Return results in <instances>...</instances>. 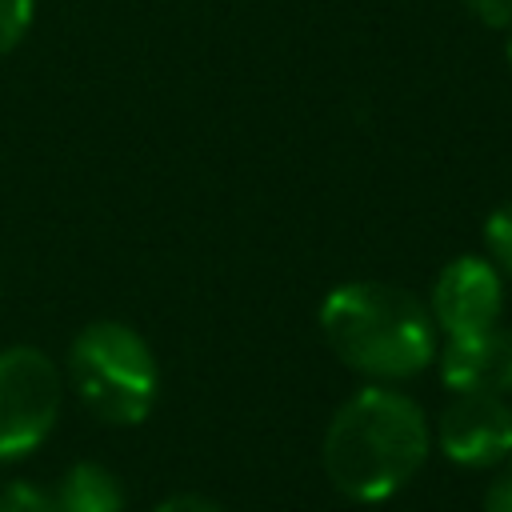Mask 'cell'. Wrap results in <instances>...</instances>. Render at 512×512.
I'll return each instance as SVG.
<instances>
[{
    "label": "cell",
    "mask_w": 512,
    "mask_h": 512,
    "mask_svg": "<svg viewBox=\"0 0 512 512\" xmlns=\"http://www.w3.org/2000/svg\"><path fill=\"white\" fill-rule=\"evenodd\" d=\"M428 452V412L396 384H364L332 412L320 440V468L336 496L384 504L416 480Z\"/></svg>",
    "instance_id": "1"
},
{
    "label": "cell",
    "mask_w": 512,
    "mask_h": 512,
    "mask_svg": "<svg viewBox=\"0 0 512 512\" xmlns=\"http://www.w3.org/2000/svg\"><path fill=\"white\" fill-rule=\"evenodd\" d=\"M320 332L332 356L368 384L412 380L440 348L428 304L384 280L336 284L320 304Z\"/></svg>",
    "instance_id": "2"
},
{
    "label": "cell",
    "mask_w": 512,
    "mask_h": 512,
    "mask_svg": "<svg viewBox=\"0 0 512 512\" xmlns=\"http://www.w3.org/2000/svg\"><path fill=\"white\" fill-rule=\"evenodd\" d=\"M64 384L76 400L104 424L132 428L140 424L160 392V364L148 340L124 320L84 324L64 360Z\"/></svg>",
    "instance_id": "3"
},
{
    "label": "cell",
    "mask_w": 512,
    "mask_h": 512,
    "mask_svg": "<svg viewBox=\"0 0 512 512\" xmlns=\"http://www.w3.org/2000/svg\"><path fill=\"white\" fill-rule=\"evenodd\" d=\"M64 404V368L44 348H0V460L40 448Z\"/></svg>",
    "instance_id": "4"
},
{
    "label": "cell",
    "mask_w": 512,
    "mask_h": 512,
    "mask_svg": "<svg viewBox=\"0 0 512 512\" xmlns=\"http://www.w3.org/2000/svg\"><path fill=\"white\" fill-rule=\"evenodd\" d=\"M432 436L456 468H500L512 456V404L504 396L452 392Z\"/></svg>",
    "instance_id": "5"
},
{
    "label": "cell",
    "mask_w": 512,
    "mask_h": 512,
    "mask_svg": "<svg viewBox=\"0 0 512 512\" xmlns=\"http://www.w3.org/2000/svg\"><path fill=\"white\" fill-rule=\"evenodd\" d=\"M500 308H504V276L488 256H452L432 280L428 312L440 336L488 328L500 320Z\"/></svg>",
    "instance_id": "6"
},
{
    "label": "cell",
    "mask_w": 512,
    "mask_h": 512,
    "mask_svg": "<svg viewBox=\"0 0 512 512\" xmlns=\"http://www.w3.org/2000/svg\"><path fill=\"white\" fill-rule=\"evenodd\" d=\"M440 384L448 392H476V396H512V328L500 320L476 332L444 336L436 348Z\"/></svg>",
    "instance_id": "7"
},
{
    "label": "cell",
    "mask_w": 512,
    "mask_h": 512,
    "mask_svg": "<svg viewBox=\"0 0 512 512\" xmlns=\"http://www.w3.org/2000/svg\"><path fill=\"white\" fill-rule=\"evenodd\" d=\"M52 500H56V512H124L120 480L96 460H76L56 480Z\"/></svg>",
    "instance_id": "8"
},
{
    "label": "cell",
    "mask_w": 512,
    "mask_h": 512,
    "mask_svg": "<svg viewBox=\"0 0 512 512\" xmlns=\"http://www.w3.org/2000/svg\"><path fill=\"white\" fill-rule=\"evenodd\" d=\"M484 248H488V260L500 268V276H512V200H504L488 212Z\"/></svg>",
    "instance_id": "9"
},
{
    "label": "cell",
    "mask_w": 512,
    "mask_h": 512,
    "mask_svg": "<svg viewBox=\"0 0 512 512\" xmlns=\"http://www.w3.org/2000/svg\"><path fill=\"white\" fill-rule=\"evenodd\" d=\"M0 512H56L52 488H40L32 480H8L0 488Z\"/></svg>",
    "instance_id": "10"
},
{
    "label": "cell",
    "mask_w": 512,
    "mask_h": 512,
    "mask_svg": "<svg viewBox=\"0 0 512 512\" xmlns=\"http://www.w3.org/2000/svg\"><path fill=\"white\" fill-rule=\"evenodd\" d=\"M36 0H0V56H8L32 28Z\"/></svg>",
    "instance_id": "11"
},
{
    "label": "cell",
    "mask_w": 512,
    "mask_h": 512,
    "mask_svg": "<svg viewBox=\"0 0 512 512\" xmlns=\"http://www.w3.org/2000/svg\"><path fill=\"white\" fill-rule=\"evenodd\" d=\"M480 512H512V456L496 468L488 492H484V508Z\"/></svg>",
    "instance_id": "12"
},
{
    "label": "cell",
    "mask_w": 512,
    "mask_h": 512,
    "mask_svg": "<svg viewBox=\"0 0 512 512\" xmlns=\"http://www.w3.org/2000/svg\"><path fill=\"white\" fill-rule=\"evenodd\" d=\"M484 28H512V0H460Z\"/></svg>",
    "instance_id": "13"
},
{
    "label": "cell",
    "mask_w": 512,
    "mask_h": 512,
    "mask_svg": "<svg viewBox=\"0 0 512 512\" xmlns=\"http://www.w3.org/2000/svg\"><path fill=\"white\" fill-rule=\"evenodd\" d=\"M152 512H224L216 500H208V496H200V492H172V496H164Z\"/></svg>",
    "instance_id": "14"
},
{
    "label": "cell",
    "mask_w": 512,
    "mask_h": 512,
    "mask_svg": "<svg viewBox=\"0 0 512 512\" xmlns=\"http://www.w3.org/2000/svg\"><path fill=\"white\" fill-rule=\"evenodd\" d=\"M508 68H512V28H508Z\"/></svg>",
    "instance_id": "15"
}]
</instances>
